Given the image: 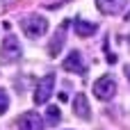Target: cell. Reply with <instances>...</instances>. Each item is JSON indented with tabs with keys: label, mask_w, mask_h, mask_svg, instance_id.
<instances>
[{
	"label": "cell",
	"mask_w": 130,
	"mask_h": 130,
	"mask_svg": "<svg viewBox=\"0 0 130 130\" xmlns=\"http://www.w3.org/2000/svg\"><path fill=\"white\" fill-rule=\"evenodd\" d=\"M62 66H64V71H69V73H80V75L87 73V62H85V57H82L80 50H71V53L66 55V59L62 62Z\"/></svg>",
	"instance_id": "obj_5"
},
{
	"label": "cell",
	"mask_w": 130,
	"mask_h": 130,
	"mask_svg": "<svg viewBox=\"0 0 130 130\" xmlns=\"http://www.w3.org/2000/svg\"><path fill=\"white\" fill-rule=\"evenodd\" d=\"M123 71H126V75H128V78H130V66H126V69H123Z\"/></svg>",
	"instance_id": "obj_14"
},
{
	"label": "cell",
	"mask_w": 130,
	"mask_h": 130,
	"mask_svg": "<svg viewBox=\"0 0 130 130\" xmlns=\"http://www.w3.org/2000/svg\"><path fill=\"white\" fill-rule=\"evenodd\" d=\"M73 30H75L78 37H91V34L98 32V25L91 23V21H82V18H78V21L73 23Z\"/></svg>",
	"instance_id": "obj_10"
},
{
	"label": "cell",
	"mask_w": 130,
	"mask_h": 130,
	"mask_svg": "<svg viewBox=\"0 0 130 130\" xmlns=\"http://www.w3.org/2000/svg\"><path fill=\"white\" fill-rule=\"evenodd\" d=\"M59 121H62L59 107H57V105H48V107H46V117H43V123H46V126H57Z\"/></svg>",
	"instance_id": "obj_11"
},
{
	"label": "cell",
	"mask_w": 130,
	"mask_h": 130,
	"mask_svg": "<svg viewBox=\"0 0 130 130\" xmlns=\"http://www.w3.org/2000/svg\"><path fill=\"white\" fill-rule=\"evenodd\" d=\"M21 55H23L21 41H18L14 34H7V37L2 39V43H0V59H2L5 64H14V62L21 59Z\"/></svg>",
	"instance_id": "obj_2"
},
{
	"label": "cell",
	"mask_w": 130,
	"mask_h": 130,
	"mask_svg": "<svg viewBox=\"0 0 130 130\" xmlns=\"http://www.w3.org/2000/svg\"><path fill=\"white\" fill-rule=\"evenodd\" d=\"M126 5H128V0H96L98 11H103V14H107V16L121 14V11L126 9Z\"/></svg>",
	"instance_id": "obj_9"
},
{
	"label": "cell",
	"mask_w": 130,
	"mask_h": 130,
	"mask_svg": "<svg viewBox=\"0 0 130 130\" xmlns=\"http://www.w3.org/2000/svg\"><path fill=\"white\" fill-rule=\"evenodd\" d=\"M46 128V123H43V117L41 114H37V112H25V114H21V119H18V130H43Z\"/></svg>",
	"instance_id": "obj_7"
},
{
	"label": "cell",
	"mask_w": 130,
	"mask_h": 130,
	"mask_svg": "<svg viewBox=\"0 0 130 130\" xmlns=\"http://www.w3.org/2000/svg\"><path fill=\"white\" fill-rule=\"evenodd\" d=\"M53 89H55V75L53 73H48V75H43L39 82H37V87H34V105H46L48 103V98L53 96Z\"/></svg>",
	"instance_id": "obj_4"
},
{
	"label": "cell",
	"mask_w": 130,
	"mask_h": 130,
	"mask_svg": "<svg viewBox=\"0 0 130 130\" xmlns=\"http://www.w3.org/2000/svg\"><path fill=\"white\" fill-rule=\"evenodd\" d=\"M48 18L41 16V14H27L23 21H21V30L30 37V39H39L48 32Z\"/></svg>",
	"instance_id": "obj_1"
},
{
	"label": "cell",
	"mask_w": 130,
	"mask_h": 130,
	"mask_svg": "<svg viewBox=\"0 0 130 130\" xmlns=\"http://www.w3.org/2000/svg\"><path fill=\"white\" fill-rule=\"evenodd\" d=\"M69 23H71V21H62V25L55 30V34H53V39H50V43H48V55H50V57H57V55H59V50H62V46H64V39H66V32H69Z\"/></svg>",
	"instance_id": "obj_6"
},
{
	"label": "cell",
	"mask_w": 130,
	"mask_h": 130,
	"mask_svg": "<svg viewBox=\"0 0 130 130\" xmlns=\"http://www.w3.org/2000/svg\"><path fill=\"white\" fill-rule=\"evenodd\" d=\"M57 98H59L62 103H66V101H69V94H66V91H59V96H57Z\"/></svg>",
	"instance_id": "obj_13"
},
{
	"label": "cell",
	"mask_w": 130,
	"mask_h": 130,
	"mask_svg": "<svg viewBox=\"0 0 130 130\" xmlns=\"http://www.w3.org/2000/svg\"><path fill=\"white\" fill-rule=\"evenodd\" d=\"M7 110H9V94H7V89L0 87V114H5Z\"/></svg>",
	"instance_id": "obj_12"
},
{
	"label": "cell",
	"mask_w": 130,
	"mask_h": 130,
	"mask_svg": "<svg viewBox=\"0 0 130 130\" xmlns=\"http://www.w3.org/2000/svg\"><path fill=\"white\" fill-rule=\"evenodd\" d=\"M73 114L78 119H82V121L91 119V107H89V101H87L85 94H75V98H73Z\"/></svg>",
	"instance_id": "obj_8"
},
{
	"label": "cell",
	"mask_w": 130,
	"mask_h": 130,
	"mask_svg": "<svg viewBox=\"0 0 130 130\" xmlns=\"http://www.w3.org/2000/svg\"><path fill=\"white\" fill-rule=\"evenodd\" d=\"M91 91H94V96H96L98 101L107 103V101H112V98L117 96V80H114L112 75L105 73V75H101V78L94 82Z\"/></svg>",
	"instance_id": "obj_3"
}]
</instances>
